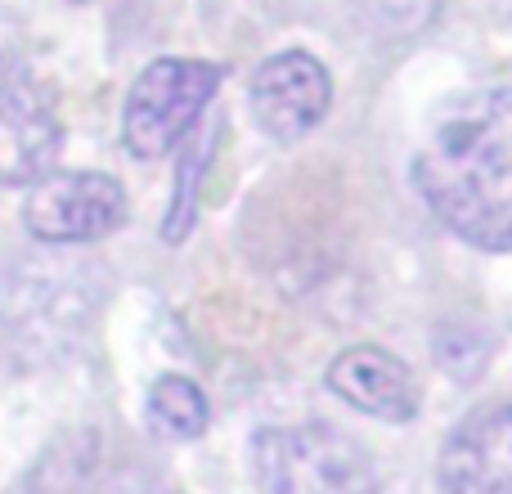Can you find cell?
Segmentation results:
<instances>
[{"mask_svg": "<svg viewBox=\"0 0 512 494\" xmlns=\"http://www.w3.org/2000/svg\"><path fill=\"white\" fill-rule=\"evenodd\" d=\"M414 185L468 247L512 252V86L445 99L414 153Z\"/></svg>", "mask_w": 512, "mask_h": 494, "instance_id": "6da1fadb", "label": "cell"}, {"mask_svg": "<svg viewBox=\"0 0 512 494\" xmlns=\"http://www.w3.org/2000/svg\"><path fill=\"white\" fill-rule=\"evenodd\" d=\"M252 463L265 494H378L369 450L328 423L265 427L252 441Z\"/></svg>", "mask_w": 512, "mask_h": 494, "instance_id": "7a4b0ae2", "label": "cell"}, {"mask_svg": "<svg viewBox=\"0 0 512 494\" xmlns=\"http://www.w3.org/2000/svg\"><path fill=\"white\" fill-rule=\"evenodd\" d=\"M221 90V68L203 59H158L135 77L122 108V140L135 158H167Z\"/></svg>", "mask_w": 512, "mask_h": 494, "instance_id": "3957f363", "label": "cell"}, {"mask_svg": "<svg viewBox=\"0 0 512 494\" xmlns=\"http://www.w3.org/2000/svg\"><path fill=\"white\" fill-rule=\"evenodd\" d=\"M126 221V194L99 171H50L23 203L27 234L45 243H95Z\"/></svg>", "mask_w": 512, "mask_h": 494, "instance_id": "277c9868", "label": "cell"}, {"mask_svg": "<svg viewBox=\"0 0 512 494\" xmlns=\"http://www.w3.org/2000/svg\"><path fill=\"white\" fill-rule=\"evenodd\" d=\"M248 99H252L256 126L270 140L292 144L324 122L328 104H333V81H328V68L315 54L283 50L256 68Z\"/></svg>", "mask_w": 512, "mask_h": 494, "instance_id": "5b68a950", "label": "cell"}, {"mask_svg": "<svg viewBox=\"0 0 512 494\" xmlns=\"http://www.w3.org/2000/svg\"><path fill=\"white\" fill-rule=\"evenodd\" d=\"M63 122L41 81L14 77L0 90V185H36L59 162Z\"/></svg>", "mask_w": 512, "mask_h": 494, "instance_id": "8992f818", "label": "cell"}, {"mask_svg": "<svg viewBox=\"0 0 512 494\" xmlns=\"http://www.w3.org/2000/svg\"><path fill=\"white\" fill-rule=\"evenodd\" d=\"M441 494H512V405L477 409L450 432Z\"/></svg>", "mask_w": 512, "mask_h": 494, "instance_id": "52a82bcc", "label": "cell"}, {"mask_svg": "<svg viewBox=\"0 0 512 494\" xmlns=\"http://www.w3.org/2000/svg\"><path fill=\"white\" fill-rule=\"evenodd\" d=\"M328 391L351 409L382 423H409L418 414V382L405 364L382 346H351L328 364Z\"/></svg>", "mask_w": 512, "mask_h": 494, "instance_id": "ba28073f", "label": "cell"}, {"mask_svg": "<svg viewBox=\"0 0 512 494\" xmlns=\"http://www.w3.org/2000/svg\"><path fill=\"white\" fill-rule=\"evenodd\" d=\"M149 423L158 427L171 441H198L212 423V409H207L203 387H194L180 373H167V378L153 382L149 391Z\"/></svg>", "mask_w": 512, "mask_h": 494, "instance_id": "9c48e42d", "label": "cell"}, {"mask_svg": "<svg viewBox=\"0 0 512 494\" xmlns=\"http://www.w3.org/2000/svg\"><path fill=\"white\" fill-rule=\"evenodd\" d=\"M207 162V144H189L185 162H180V189H176V203H171V216H167V239L180 243L194 225V194H198V171Z\"/></svg>", "mask_w": 512, "mask_h": 494, "instance_id": "30bf717a", "label": "cell"}, {"mask_svg": "<svg viewBox=\"0 0 512 494\" xmlns=\"http://www.w3.org/2000/svg\"><path fill=\"white\" fill-rule=\"evenodd\" d=\"M95 494H176V490L162 486V481H153V477H140V472H122V477L104 481Z\"/></svg>", "mask_w": 512, "mask_h": 494, "instance_id": "8fae6325", "label": "cell"}, {"mask_svg": "<svg viewBox=\"0 0 512 494\" xmlns=\"http://www.w3.org/2000/svg\"><path fill=\"white\" fill-rule=\"evenodd\" d=\"M14 68H18V32L0 18V90L14 81Z\"/></svg>", "mask_w": 512, "mask_h": 494, "instance_id": "7c38bea8", "label": "cell"}]
</instances>
